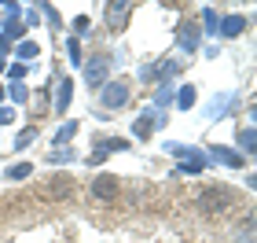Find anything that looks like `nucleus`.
I'll list each match as a JSON object with an SVG mask.
<instances>
[{
	"instance_id": "obj_25",
	"label": "nucleus",
	"mask_w": 257,
	"mask_h": 243,
	"mask_svg": "<svg viewBox=\"0 0 257 243\" xmlns=\"http://www.w3.org/2000/svg\"><path fill=\"white\" fill-rule=\"evenodd\" d=\"M66 52H70V63H74L77 70H81V63H85V55H81V41L70 37V41H66Z\"/></svg>"
},
{
	"instance_id": "obj_16",
	"label": "nucleus",
	"mask_w": 257,
	"mask_h": 243,
	"mask_svg": "<svg viewBox=\"0 0 257 243\" xmlns=\"http://www.w3.org/2000/svg\"><path fill=\"white\" fill-rule=\"evenodd\" d=\"M77 129H81L77 122H63L59 129H55V144H52V147H70V140L77 136Z\"/></svg>"
},
{
	"instance_id": "obj_14",
	"label": "nucleus",
	"mask_w": 257,
	"mask_h": 243,
	"mask_svg": "<svg viewBox=\"0 0 257 243\" xmlns=\"http://www.w3.org/2000/svg\"><path fill=\"white\" fill-rule=\"evenodd\" d=\"M70 100H74V81L59 77V92H55V114H66L70 111Z\"/></svg>"
},
{
	"instance_id": "obj_2",
	"label": "nucleus",
	"mask_w": 257,
	"mask_h": 243,
	"mask_svg": "<svg viewBox=\"0 0 257 243\" xmlns=\"http://www.w3.org/2000/svg\"><path fill=\"white\" fill-rule=\"evenodd\" d=\"M128 96H133V85L125 77H114L107 85H99V111H121L128 107Z\"/></svg>"
},
{
	"instance_id": "obj_15",
	"label": "nucleus",
	"mask_w": 257,
	"mask_h": 243,
	"mask_svg": "<svg viewBox=\"0 0 257 243\" xmlns=\"http://www.w3.org/2000/svg\"><path fill=\"white\" fill-rule=\"evenodd\" d=\"M239 147H242V158H253L257 155V136H253V125H246V129H239Z\"/></svg>"
},
{
	"instance_id": "obj_21",
	"label": "nucleus",
	"mask_w": 257,
	"mask_h": 243,
	"mask_svg": "<svg viewBox=\"0 0 257 243\" xmlns=\"http://www.w3.org/2000/svg\"><path fill=\"white\" fill-rule=\"evenodd\" d=\"M173 103V85H158V92H155V111H166Z\"/></svg>"
},
{
	"instance_id": "obj_9",
	"label": "nucleus",
	"mask_w": 257,
	"mask_h": 243,
	"mask_svg": "<svg viewBox=\"0 0 257 243\" xmlns=\"http://www.w3.org/2000/svg\"><path fill=\"white\" fill-rule=\"evenodd\" d=\"M198 41H202L198 22H180V26H177V44H180V52H195Z\"/></svg>"
},
{
	"instance_id": "obj_31",
	"label": "nucleus",
	"mask_w": 257,
	"mask_h": 243,
	"mask_svg": "<svg viewBox=\"0 0 257 243\" xmlns=\"http://www.w3.org/2000/svg\"><path fill=\"white\" fill-rule=\"evenodd\" d=\"M11 122H15V111H11V107H0V125H11Z\"/></svg>"
},
{
	"instance_id": "obj_23",
	"label": "nucleus",
	"mask_w": 257,
	"mask_h": 243,
	"mask_svg": "<svg viewBox=\"0 0 257 243\" xmlns=\"http://www.w3.org/2000/svg\"><path fill=\"white\" fill-rule=\"evenodd\" d=\"M8 100H15V103H26V100H30V89L22 85V81H11V89H8Z\"/></svg>"
},
{
	"instance_id": "obj_30",
	"label": "nucleus",
	"mask_w": 257,
	"mask_h": 243,
	"mask_svg": "<svg viewBox=\"0 0 257 243\" xmlns=\"http://www.w3.org/2000/svg\"><path fill=\"white\" fill-rule=\"evenodd\" d=\"M8 74H11V81H22V77L30 74V66H26V63H11V66H8Z\"/></svg>"
},
{
	"instance_id": "obj_33",
	"label": "nucleus",
	"mask_w": 257,
	"mask_h": 243,
	"mask_svg": "<svg viewBox=\"0 0 257 243\" xmlns=\"http://www.w3.org/2000/svg\"><path fill=\"white\" fill-rule=\"evenodd\" d=\"M4 100H8V89H4V85H0V107H4Z\"/></svg>"
},
{
	"instance_id": "obj_32",
	"label": "nucleus",
	"mask_w": 257,
	"mask_h": 243,
	"mask_svg": "<svg viewBox=\"0 0 257 243\" xmlns=\"http://www.w3.org/2000/svg\"><path fill=\"white\" fill-rule=\"evenodd\" d=\"M8 52H11V37H4V33H0V59H4Z\"/></svg>"
},
{
	"instance_id": "obj_19",
	"label": "nucleus",
	"mask_w": 257,
	"mask_h": 243,
	"mask_svg": "<svg viewBox=\"0 0 257 243\" xmlns=\"http://www.w3.org/2000/svg\"><path fill=\"white\" fill-rule=\"evenodd\" d=\"M15 55H19V63H33V59L41 55V48H37L33 41H22L19 48H15Z\"/></svg>"
},
{
	"instance_id": "obj_27",
	"label": "nucleus",
	"mask_w": 257,
	"mask_h": 243,
	"mask_svg": "<svg viewBox=\"0 0 257 243\" xmlns=\"http://www.w3.org/2000/svg\"><path fill=\"white\" fill-rule=\"evenodd\" d=\"M37 11H44V19H48V22H52V26H55V30H59V26H63V19H59V11H55L52 4H37Z\"/></svg>"
},
{
	"instance_id": "obj_10",
	"label": "nucleus",
	"mask_w": 257,
	"mask_h": 243,
	"mask_svg": "<svg viewBox=\"0 0 257 243\" xmlns=\"http://www.w3.org/2000/svg\"><path fill=\"white\" fill-rule=\"evenodd\" d=\"M180 70H184V63L173 59V55H166V59L155 63V81H158V85H173V77H177Z\"/></svg>"
},
{
	"instance_id": "obj_20",
	"label": "nucleus",
	"mask_w": 257,
	"mask_h": 243,
	"mask_svg": "<svg viewBox=\"0 0 257 243\" xmlns=\"http://www.w3.org/2000/svg\"><path fill=\"white\" fill-rule=\"evenodd\" d=\"M30 173H33L30 162H15V166H8V170H4V177H8V181H26Z\"/></svg>"
},
{
	"instance_id": "obj_8",
	"label": "nucleus",
	"mask_w": 257,
	"mask_h": 243,
	"mask_svg": "<svg viewBox=\"0 0 257 243\" xmlns=\"http://www.w3.org/2000/svg\"><path fill=\"white\" fill-rule=\"evenodd\" d=\"M125 147H128V140H118V136H99L96 147H92V155H88L85 162L99 166V162H107V155H110V151H125Z\"/></svg>"
},
{
	"instance_id": "obj_1",
	"label": "nucleus",
	"mask_w": 257,
	"mask_h": 243,
	"mask_svg": "<svg viewBox=\"0 0 257 243\" xmlns=\"http://www.w3.org/2000/svg\"><path fill=\"white\" fill-rule=\"evenodd\" d=\"M114 66H118V55H114V52H96V55H88V59L81 63V70H85V85H88V89L107 85V77H110Z\"/></svg>"
},
{
	"instance_id": "obj_3",
	"label": "nucleus",
	"mask_w": 257,
	"mask_h": 243,
	"mask_svg": "<svg viewBox=\"0 0 257 243\" xmlns=\"http://www.w3.org/2000/svg\"><path fill=\"white\" fill-rule=\"evenodd\" d=\"M231 203H235V195H231L228 184H209V188L198 195V206H202V214H209V217L224 214Z\"/></svg>"
},
{
	"instance_id": "obj_18",
	"label": "nucleus",
	"mask_w": 257,
	"mask_h": 243,
	"mask_svg": "<svg viewBox=\"0 0 257 243\" xmlns=\"http://www.w3.org/2000/svg\"><path fill=\"white\" fill-rule=\"evenodd\" d=\"M195 96H198V92H195V85H184V89H180L173 100H177V107H180V111H191V107H195Z\"/></svg>"
},
{
	"instance_id": "obj_7",
	"label": "nucleus",
	"mask_w": 257,
	"mask_h": 243,
	"mask_svg": "<svg viewBox=\"0 0 257 243\" xmlns=\"http://www.w3.org/2000/svg\"><path fill=\"white\" fill-rule=\"evenodd\" d=\"M166 151L173 155V158H180V166H209V158H206V151H198V147H188V144H166Z\"/></svg>"
},
{
	"instance_id": "obj_6",
	"label": "nucleus",
	"mask_w": 257,
	"mask_h": 243,
	"mask_svg": "<svg viewBox=\"0 0 257 243\" xmlns=\"http://www.w3.org/2000/svg\"><path fill=\"white\" fill-rule=\"evenodd\" d=\"M88 188H92V195H96L99 203H114V199L121 195V184H118V177H114V173H99Z\"/></svg>"
},
{
	"instance_id": "obj_28",
	"label": "nucleus",
	"mask_w": 257,
	"mask_h": 243,
	"mask_svg": "<svg viewBox=\"0 0 257 243\" xmlns=\"http://www.w3.org/2000/svg\"><path fill=\"white\" fill-rule=\"evenodd\" d=\"M88 30H92V22H88V15H77V19H74V41H77V37H85Z\"/></svg>"
},
{
	"instance_id": "obj_26",
	"label": "nucleus",
	"mask_w": 257,
	"mask_h": 243,
	"mask_svg": "<svg viewBox=\"0 0 257 243\" xmlns=\"http://www.w3.org/2000/svg\"><path fill=\"white\" fill-rule=\"evenodd\" d=\"M70 188H74L70 181H55V184H48V195H55V199H66Z\"/></svg>"
},
{
	"instance_id": "obj_12",
	"label": "nucleus",
	"mask_w": 257,
	"mask_h": 243,
	"mask_svg": "<svg viewBox=\"0 0 257 243\" xmlns=\"http://www.w3.org/2000/svg\"><path fill=\"white\" fill-rule=\"evenodd\" d=\"M235 103H239V96H228V92H220V96H213V103L206 107V118H209V122H217L220 114H228L231 107H235Z\"/></svg>"
},
{
	"instance_id": "obj_13",
	"label": "nucleus",
	"mask_w": 257,
	"mask_h": 243,
	"mask_svg": "<svg viewBox=\"0 0 257 243\" xmlns=\"http://www.w3.org/2000/svg\"><path fill=\"white\" fill-rule=\"evenodd\" d=\"M242 30H246V19H242V15H224V19L217 22V33H220V37H239Z\"/></svg>"
},
{
	"instance_id": "obj_29",
	"label": "nucleus",
	"mask_w": 257,
	"mask_h": 243,
	"mask_svg": "<svg viewBox=\"0 0 257 243\" xmlns=\"http://www.w3.org/2000/svg\"><path fill=\"white\" fill-rule=\"evenodd\" d=\"M136 77H140V85H151V81H155V63H144L136 70Z\"/></svg>"
},
{
	"instance_id": "obj_17",
	"label": "nucleus",
	"mask_w": 257,
	"mask_h": 243,
	"mask_svg": "<svg viewBox=\"0 0 257 243\" xmlns=\"http://www.w3.org/2000/svg\"><path fill=\"white\" fill-rule=\"evenodd\" d=\"M74 158H77V151H74V147H52V155H48V162H52V166H70Z\"/></svg>"
},
{
	"instance_id": "obj_4",
	"label": "nucleus",
	"mask_w": 257,
	"mask_h": 243,
	"mask_svg": "<svg viewBox=\"0 0 257 243\" xmlns=\"http://www.w3.org/2000/svg\"><path fill=\"white\" fill-rule=\"evenodd\" d=\"M155 129H166V114H162V111L147 107L144 114H136V122H133V136H136V140H147Z\"/></svg>"
},
{
	"instance_id": "obj_11",
	"label": "nucleus",
	"mask_w": 257,
	"mask_h": 243,
	"mask_svg": "<svg viewBox=\"0 0 257 243\" xmlns=\"http://www.w3.org/2000/svg\"><path fill=\"white\" fill-rule=\"evenodd\" d=\"M128 15H133V4H128V0H118V4H107V26H110V30H125Z\"/></svg>"
},
{
	"instance_id": "obj_24",
	"label": "nucleus",
	"mask_w": 257,
	"mask_h": 243,
	"mask_svg": "<svg viewBox=\"0 0 257 243\" xmlns=\"http://www.w3.org/2000/svg\"><path fill=\"white\" fill-rule=\"evenodd\" d=\"M33 140H37V129H33V125H26V129H22V133L15 136V151H22V147H30Z\"/></svg>"
},
{
	"instance_id": "obj_22",
	"label": "nucleus",
	"mask_w": 257,
	"mask_h": 243,
	"mask_svg": "<svg viewBox=\"0 0 257 243\" xmlns=\"http://www.w3.org/2000/svg\"><path fill=\"white\" fill-rule=\"evenodd\" d=\"M217 11L213 8H202V26H206V33H209V37H217ZM202 26H198V30H202Z\"/></svg>"
},
{
	"instance_id": "obj_5",
	"label": "nucleus",
	"mask_w": 257,
	"mask_h": 243,
	"mask_svg": "<svg viewBox=\"0 0 257 243\" xmlns=\"http://www.w3.org/2000/svg\"><path fill=\"white\" fill-rule=\"evenodd\" d=\"M206 158L217 162V166H228V170H242V166H246V158H242L235 147H228V144H209Z\"/></svg>"
}]
</instances>
